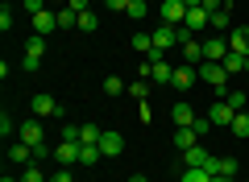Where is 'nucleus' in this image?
I'll list each match as a JSON object with an SVG mask.
<instances>
[{"instance_id":"obj_1","label":"nucleus","mask_w":249,"mask_h":182,"mask_svg":"<svg viewBox=\"0 0 249 182\" xmlns=\"http://www.w3.org/2000/svg\"><path fill=\"white\" fill-rule=\"evenodd\" d=\"M196 75L204 79V83L212 87V91H216V96H220V99L229 96V70H224L220 62H199V66H196Z\"/></svg>"},{"instance_id":"obj_2","label":"nucleus","mask_w":249,"mask_h":182,"mask_svg":"<svg viewBox=\"0 0 249 182\" xmlns=\"http://www.w3.org/2000/svg\"><path fill=\"white\" fill-rule=\"evenodd\" d=\"M183 37H187L183 25H158V29H154V50H158V54H170L175 46H183Z\"/></svg>"},{"instance_id":"obj_3","label":"nucleus","mask_w":249,"mask_h":182,"mask_svg":"<svg viewBox=\"0 0 249 182\" xmlns=\"http://www.w3.org/2000/svg\"><path fill=\"white\" fill-rule=\"evenodd\" d=\"M42 58H46V37L34 33V37L25 42V62H21V66H25V70H37V66H42Z\"/></svg>"},{"instance_id":"obj_4","label":"nucleus","mask_w":249,"mask_h":182,"mask_svg":"<svg viewBox=\"0 0 249 182\" xmlns=\"http://www.w3.org/2000/svg\"><path fill=\"white\" fill-rule=\"evenodd\" d=\"M29 108H34L37 120H46V116H62V104H58L54 96H46V91H37V96L29 99Z\"/></svg>"},{"instance_id":"obj_5","label":"nucleus","mask_w":249,"mask_h":182,"mask_svg":"<svg viewBox=\"0 0 249 182\" xmlns=\"http://www.w3.org/2000/svg\"><path fill=\"white\" fill-rule=\"evenodd\" d=\"M17 137L25 141L29 149H42V145H46V129H42V120H37V116H34V120H25V124H21V132H17Z\"/></svg>"},{"instance_id":"obj_6","label":"nucleus","mask_w":249,"mask_h":182,"mask_svg":"<svg viewBox=\"0 0 249 182\" xmlns=\"http://www.w3.org/2000/svg\"><path fill=\"white\" fill-rule=\"evenodd\" d=\"M178 54H183L187 66H199V62H204V42H196V33H187L183 46H178Z\"/></svg>"},{"instance_id":"obj_7","label":"nucleus","mask_w":249,"mask_h":182,"mask_svg":"<svg viewBox=\"0 0 249 182\" xmlns=\"http://www.w3.org/2000/svg\"><path fill=\"white\" fill-rule=\"evenodd\" d=\"M229 58V37H208L204 42V62H224Z\"/></svg>"},{"instance_id":"obj_8","label":"nucleus","mask_w":249,"mask_h":182,"mask_svg":"<svg viewBox=\"0 0 249 182\" xmlns=\"http://www.w3.org/2000/svg\"><path fill=\"white\" fill-rule=\"evenodd\" d=\"M162 21H166V25H183L187 21V4L183 0H162Z\"/></svg>"},{"instance_id":"obj_9","label":"nucleus","mask_w":249,"mask_h":182,"mask_svg":"<svg viewBox=\"0 0 249 182\" xmlns=\"http://www.w3.org/2000/svg\"><path fill=\"white\" fill-rule=\"evenodd\" d=\"M208 21H212V13L199 4V9H187V21H183V29L187 33H199V29H208Z\"/></svg>"},{"instance_id":"obj_10","label":"nucleus","mask_w":249,"mask_h":182,"mask_svg":"<svg viewBox=\"0 0 249 182\" xmlns=\"http://www.w3.org/2000/svg\"><path fill=\"white\" fill-rule=\"evenodd\" d=\"M229 50H237V54L249 58V25H232L229 29Z\"/></svg>"},{"instance_id":"obj_11","label":"nucleus","mask_w":249,"mask_h":182,"mask_svg":"<svg viewBox=\"0 0 249 182\" xmlns=\"http://www.w3.org/2000/svg\"><path fill=\"white\" fill-rule=\"evenodd\" d=\"M121 149H124V137H121V132H112V129H104V137H100V153H104V157H116Z\"/></svg>"},{"instance_id":"obj_12","label":"nucleus","mask_w":249,"mask_h":182,"mask_svg":"<svg viewBox=\"0 0 249 182\" xmlns=\"http://www.w3.org/2000/svg\"><path fill=\"white\" fill-rule=\"evenodd\" d=\"M170 75H175V66H170L166 58H154V62H150V83H162V87H170Z\"/></svg>"},{"instance_id":"obj_13","label":"nucleus","mask_w":249,"mask_h":182,"mask_svg":"<svg viewBox=\"0 0 249 182\" xmlns=\"http://www.w3.org/2000/svg\"><path fill=\"white\" fill-rule=\"evenodd\" d=\"M170 124H175V129H191V124H196L191 104H175V108H170Z\"/></svg>"},{"instance_id":"obj_14","label":"nucleus","mask_w":249,"mask_h":182,"mask_svg":"<svg viewBox=\"0 0 249 182\" xmlns=\"http://www.w3.org/2000/svg\"><path fill=\"white\" fill-rule=\"evenodd\" d=\"M196 66H187V62H183V66H175V75H170V87H178V91H187V87H191V83H196Z\"/></svg>"},{"instance_id":"obj_15","label":"nucleus","mask_w":249,"mask_h":182,"mask_svg":"<svg viewBox=\"0 0 249 182\" xmlns=\"http://www.w3.org/2000/svg\"><path fill=\"white\" fill-rule=\"evenodd\" d=\"M54 29H58V13H46V9L34 13V33L46 37V33H54Z\"/></svg>"},{"instance_id":"obj_16","label":"nucleus","mask_w":249,"mask_h":182,"mask_svg":"<svg viewBox=\"0 0 249 182\" xmlns=\"http://www.w3.org/2000/svg\"><path fill=\"white\" fill-rule=\"evenodd\" d=\"M50 157H54L58 165H75V162H79V145H71V141H62V145L54 149Z\"/></svg>"},{"instance_id":"obj_17","label":"nucleus","mask_w":249,"mask_h":182,"mask_svg":"<svg viewBox=\"0 0 249 182\" xmlns=\"http://www.w3.org/2000/svg\"><path fill=\"white\" fill-rule=\"evenodd\" d=\"M199 145V132L196 129H175V149L178 153H187V149H196Z\"/></svg>"},{"instance_id":"obj_18","label":"nucleus","mask_w":249,"mask_h":182,"mask_svg":"<svg viewBox=\"0 0 249 182\" xmlns=\"http://www.w3.org/2000/svg\"><path fill=\"white\" fill-rule=\"evenodd\" d=\"M232 116H237V112H232L224 99H216V104L208 108V120H212V124H232Z\"/></svg>"},{"instance_id":"obj_19","label":"nucleus","mask_w":249,"mask_h":182,"mask_svg":"<svg viewBox=\"0 0 249 182\" xmlns=\"http://www.w3.org/2000/svg\"><path fill=\"white\" fill-rule=\"evenodd\" d=\"M183 162H187V165H196V170H208V162H212V153H208L204 145H196V149H187V153H183Z\"/></svg>"},{"instance_id":"obj_20","label":"nucleus","mask_w":249,"mask_h":182,"mask_svg":"<svg viewBox=\"0 0 249 182\" xmlns=\"http://www.w3.org/2000/svg\"><path fill=\"white\" fill-rule=\"evenodd\" d=\"M133 50L142 54V58H154V33H145V29H137V33H133Z\"/></svg>"},{"instance_id":"obj_21","label":"nucleus","mask_w":249,"mask_h":182,"mask_svg":"<svg viewBox=\"0 0 249 182\" xmlns=\"http://www.w3.org/2000/svg\"><path fill=\"white\" fill-rule=\"evenodd\" d=\"M9 162H17V165H29V162H34V149H29L25 141H17V145H9Z\"/></svg>"},{"instance_id":"obj_22","label":"nucleus","mask_w":249,"mask_h":182,"mask_svg":"<svg viewBox=\"0 0 249 182\" xmlns=\"http://www.w3.org/2000/svg\"><path fill=\"white\" fill-rule=\"evenodd\" d=\"M100 137H104V129H96V124H79V145H100Z\"/></svg>"},{"instance_id":"obj_23","label":"nucleus","mask_w":249,"mask_h":182,"mask_svg":"<svg viewBox=\"0 0 249 182\" xmlns=\"http://www.w3.org/2000/svg\"><path fill=\"white\" fill-rule=\"evenodd\" d=\"M208 29H216V33H229V29H232V21H229V9L212 13V21H208Z\"/></svg>"},{"instance_id":"obj_24","label":"nucleus","mask_w":249,"mask_h":182,"mask_svg":"<svg viewBox=\"0 0 249 182\" xmlns=\"http://www.w3.org/2000/svg\"><path fill=\"white\" fill-rule=\"evenodd\" d=\"M220 66L229 70V75H241V70H245V54H237V50H229V58H224Z\"/></svg>"},{"instance_id":"obj_25","label":"nucleus","mask_w":249,"mask_h":182,"mask_svg":"<svg viewBox=\"0 0 249 182\" xmlns=\"http://www.w3.org/2000/svg\"><path fill=\"white\" fill-rule=\"evenodd\" d=\"M100 29V13L91 9V13H79V33H96Z\"/></svg>"},{"instance_id":"obj_26","label":"nucleus","mask_w":249,"mask_h":182,"mask_svg":"<svg viewBox=\"0 0 249 182\" xmlns=\"http://www.w3.org/2000/svg\"><path fill=\"white\" fill-rule=\"evenodd\" d=\"M100 157H104V153H100V145H79V165H96Z\"/></svg>"},{"instance_id":"obj_27","label":"nucleus","mask_w":249,"mask_h":182,"mask_svg":"<svg viewBox=\"0 0 249 182\" xmlns=\"http://www.w3.org/2000/svg\"><path fill=\"white\" fill-rule=\"evenodd\" d=\"M229 129H232V137H241V141H245V137H249V116H245V112H237Z\"/></svg>"},{"instance_id":"obj_28","label":"nucleus","mask_w":249,"mask_h":182,"mask_svg":"<svg viewBox=\"0 0 249 182\" xmlns=\"http://www.w3.org/2000/svg\"><path fill=\"white\" fill-rule=\"evenodd\" d=\"M13 132H21V124H17V120H13V116H9V112H4V116H0V137L9 141V137H13Z\"/></svg>"},{"instance_id":"obj_29","label":"nucleus","mask_w":249,"mask_h":182,"mask_svg":"<svg viewBox=\"0 0 249 182\" xmlns=\"http://www.w3.org/2000/svg\"><path fill=\"white\" fill-rule=\"evenodd\" d=\"M124 91H129V96H137V99H145V96H150V79H137V83H129Z\"/></svg>"},{"instance_id":"obj_30","label":"nucleus","mask_w":249,"mask_h":182,"mask_svg":"<svg viewBox=\"0 0 249 182\" xmlns=\"http://www.w3.org/2000/svg\"><path fill=\"white\" fill-rule=\"evenodd\" d=\"M224 104H229L232 112H245V91H229V96H224Z\"/></svg>"},{"instance_id":"obj_31","label":"nucleus","mask_w":249,"mask_h":182,"mask_svg":"<svg viewBox=\"0 0 249 182\" xmlns=\"http://www.w3.org/2000/svg\"><path fill=\"white\" fill-rule=\"evenodd\" d=\"M21 182H46L42 165H25V174H21Z\"/></svg>"},{"instance_id":"obj_32","label":"nucleus","mask_w":249,"mask_h":182,"mask_svg":"<svg viewBox=\"0 0 249 182\" xmlns=\"http://www.w3.org/2000/svg\"><path fill=\"white\" fill-rule=\"evenodd\" d=\"M124 13H129L133 21H142L145 17V0H129V9H124Z\"/></svg>"},{"instance_id":"obj_33","label":"nucleus","mask_w":249,"mask_h":182,"mask_svg":"<svg viewBox=\"0 0 249 182\" xmlns=\"http://www.w3.org/2000/svg\"><path fill=\"white\" fill-rule=\"evenodd\" d=\"M104 91H108V96H121V91H124V83H121L116 75H108V79H104Z\"/></svg>"},{"instance_id":"obj_34","label":"nucleus","mask_w":249,"mask_h":182,"mask_svg":"<svg viewBox=\"0 0 249 182\" xmlns=\"http://www.w3.org/2000/svg\"><path fill=\"white\" fill-rule=\"evenodd\" d=\"M62 141H71V145H79V124H62Z\"/></svg>"},{"instance_id":"obj_35","label":"nucleus","mask_w":249,"mask_h":182,"mask_svg":"<svg viewBox=\"0 0 249 182\" xmlns=\"http://www.w3.org/2000/svg\"><path fill=\"white\" fill-rule=\"evenodd\" d=\"M50 182H75V178H71V165H58V170L50 174Z\"/></svg>"},{"instance_id":"obj_36","label":"nucleus","mask_w":249,"mask_h":182,"mask_svg":"<svg viewBox=\"0 0 249 182\" xmlns=\"http://www.w3.org/2000/svg\"><path fill=\"white\" fill-rule=\"evenodd\" d=\"M0 29H4V33H9V29H13V9H9V4L0 9Z\"/></svg>"},{"instance_id":"obj_37","label":"nucleus","mask_w":249,"mask_h":182,"mask_svg":"<svg viewBox=\"0 0 249 182\" xmlns=\"http://www.w3.org/2000/svg\"><path fill=\"white\" fill-rule=\"evenodd\" d=\"M191 129H196L199 137H208V129H212V120H208V116H196V124H191Z\"/></svg>"},{"instance_id":"obj_38","label":"nucleus","mask_w":249,"mask_h":182,"mask_svg":"<svg viewBox=\"0 0 249 182\" xmlns=\"http://www.w3.org/2000/svg\"><path fill=\"white\" fill-rule=\"evenodd\" d=\"M67 4H71L75 13H91V0H67Z\"/></svg>"},{"instance_id":"obj_39","label":"nucleus","mask_w":249,"mask_h":182,"mask_svg":"<svg viewBox=\"0 0 249 182\" xmlns=\"http://www.w3.org/2000/svg\"><path fill=\"white\" fill-rule=\"evenodd\" d=\"M104 4H108L112 13H124V9H129V0H104Z\"/></svg>"},{"instance_id":"obj_40","label":"nucleus","mask_w":249,"mask_h":182,"mask_svg":"<svg viewBox=\"0 0 249 182\" xmlns=\"http://www.w3.org/2000/svg\"><path fill=\"white\" fill-rule=\"evenodd\" d=\"M25 9L29 13H42V0H25Z\"/></svg>"},{"instance_id":"obj_41","label":"nucleus","mask_w":249,"mask_h":182,"mask_svg":"<svg viewBox=\"0 0 249 182\" xmlns=\"http://www.w3.org/2000/svg\"><path fill=\"white\" fill-rule=\"evenodd\" d=\"M183 4H187V9H199V4H204V0H183Z\"/></svg>"},{"instance_id":"obj_42","label":"nucleus","mask_w":249,"mask_h":182,"mask_svg":"<svg viewBox=\"0 0 249 182\" xmlns=\"http://www.w3.org/2000/svg\"><path fill=\"white\" fill-rule=\"evenodd\" d=\"M129 182H145V178H142V174H133V178H129Z\"/></svg>"},{"instance_id":"obj_43","label":"nucleus","mask_w":249,"mask_h":182,"mask_svg":"<svg viewBox=\"0 0 249 182\" xmlns=\"http://www.w3.org/2000/svg\"><path fill=\"white\" fill-rule=\"evenodd\" d=\"M245 75H249V58H245Z\"/></svg>"}]
</instances>
